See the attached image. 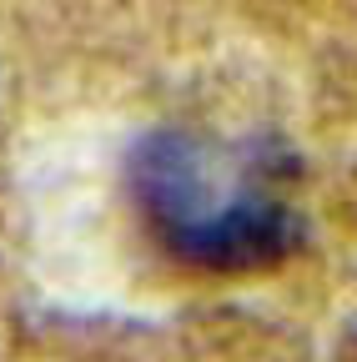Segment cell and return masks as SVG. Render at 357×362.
<instances>
[{"mask_svg":"<svg viewBox=\"0 0 357 362\" xmlns=\"http://www.w3.org/2000/svg\"><path fill=\"white\" fill-rule=\"evenodd\" d=\"M146 232L197 272H262L302 247V216L257 146L201 131H151L131 156Z\"/></svg>","mask_w":357,"mask_h":362,"instance_id":"1","label":"cell"}]
</instances>
